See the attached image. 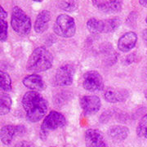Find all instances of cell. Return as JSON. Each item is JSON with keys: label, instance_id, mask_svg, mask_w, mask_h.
<instances>
[{"label": "cell", "instance_id": "ac0fdd59", "mask_svg": "<svg viewBox=\"0 0 147 147\" xmlns=\"http://www.w3.org/2000/svg\"><path fill=\"white\" fill-rule=\"evenodd\" d=\"M12 105V100L10 96L7 94H2L0 96V115L3 116L10 112Z\"/></svg>", "mask_w": 147, "mask_h": 147}, {"label": "cell", "instance_id": "44dd1931", "mask_svg": "<svg viewBox=\"0 0 147 147\" xmlns=\"http://www.w3.org/2000/svg\"><path fill=\"white\" fill-rule=\"evenodd\" d=\"M0 76H1V89L6 92H10L11 90V79L10 75L5 71L1 70Z\"/></svg>", "mask_w": 147, "mask_h": 147}, {"label": "cell", "instance_id": "7a4b0ae2", "mask_svg": "<svg viewBox=\"0 0 147 147\" xmlns=\"http://www.w3.org/2000/svg\"><path fill=\"white\" fill-rule=\"evenodd\" d=\"M53 65V57L45 47L35 48L30 54L26 63V69L30 72H43Z\"/></svg>", "mask_w": 147, "mask_h": 147}, {"label": "cell", "instance_id": "30bf717a", "mask_svg": "<svg viewBox=\"0 0 147 147\" xmlns=\"http://www.w3.org/2000/svg\"><path fill=\"white\" fill-rule=\"evenodd\" d=\"M92 4L97 10L104 13L113 14L120 11L123 0H92Z\"/></svg>", "mask_w": 147, "mask_h": 147}, {"label": "cell", "instance_id": "7402d4cb", "mask_svg": "<svg viewBox=\"0 0 147 147\" xmlns=\"http://www.w3.org/2000/svg\"><path fill=\"white\" fill-rule=\"evenodd\" d=\"M137 135L141 138L147 139V114L142 117L137 125Z\"/></svg>", "mask_w": 147, "mask_h": 147}, {"label": "cell", "instance_id": "d6986e66", "mask_svg": "<svg viewBox=\"0 0 147 147\" xmlns=\"http://www.w3.org/2000/svg\"><path fill=\"white\" fill-rule=\"evenodd\" d=\"M58 7L61 10L72 12L78 8L79 4L77 0H61L59 2Z\"/></svg>", "mask_w": 147, "mask_h": 147}, {"label": "cell", "instance_id": "83f0119b", "mask_svg": "<svg viewBox=\"0 0 147 147\" xmlns=\"http://www.w3.org/2000/svg\"><path fill=\"white\" fill-rule=\"evenodd\" d=\"M32 1H34V2H36V3H41V2H42L43 0H32Z\"/></svg>", "mask_w": 147, "mask_h": 147}, {"label": "cell", "instance_id": "f546056e", "mask_svg": "<svg viewBox=\"0 0 147 147\" xmlns=\"http://www.w3.org/2000/svg\"><path fill=\"white\" fill-rule=\"evenodd\" d=\"M146 24H147V16H146Z\"/></svg>", "mask_w": 147, "mask_h": 147}, {"label": "cell", "instance_id": "6da1fadb", "mask_svg": "<svg viewBox=\"0 0 147 147\" xmlns=\"http://www.w3.org/2000/svg\"><path fill=\"white\" fill-rule=\"evenodd\" d=\"M22 106L27 119L31 123H37L45 117L48 104L38 92L29 91L22 97Z\"/></svg>", "mask_w": 147, "mask_h": 147}, {"label": "cell", "instance_id": "8992f818", "mask_svg": "<svg viewBox=\"0 0 147 147\" xmlns=\"http://www.w3.org/2000/svg\"><path fill=\"white\" fill-rule=\"evenodd\" d=\"M26 128L22 124H7L3 126L0 131V138L3 145H10L16 137L26 134Z\"/></svg>", "mask_w": 147, "mask_h": 147}, {"label": "cell", "instance_id": "8fae6325", "mask_svg": "<svg viewBox=\"0 0 147 147\" xmlns=\"http://www.w3.org/2000/svg\"><path fill=\"white\" fill-rule=\"evenodd\" d=\"M84 141L86 147H108L103 134L98 129H88L84 134Z\"/></svg>", "mask_w": 147, "mask_h": 147}, {"label": "cell", "instance_id": "d4e9b609", "mask_svg": "<svg viewBox=\"0 0 147 147\" xmlns=\"http://www.w3.org/2000/svg\"><path fill=\"white\" fill-rule=\"evenodd\" d=\"M7 11L4 10V8L3 7H0V18H2V19H7Z\"/></svg>", "mask_w": 147, "mask_h": 147}, {"label": "cell", "instance_id": "2e32d148", "mask_svg": "<svg viewBox=\"0 0 147 147\" xmlns=\"http://www.w3.org/2000/svg\"><path fill=\"white\" fill-rule=\"evenodd\" d=\"M129 134V130L123 125H114L108 130V136L112 141L121 142L124 141Z\"/></svg>", "mask_w": 147, "mask_h": 147}, {"label": "cell", "instance_id": "5b68a950", "mask_svg": "<svg viewBox=\"0 0 147 147\" xmlns=\"http://www.w3.org/2000/svg\"><path fill=\"white\" fill-rule=\"evenodd\" d=\"M53 31L57 35L65 38L74 36L76 32L74 19L66 14L59 15L53 25Z\"/></svg>", "mask_w": 147, "mask_h": 147}, {"label": "cell", "instance_id": "e0dca14e", "mask_svg": "<svg viewBox=\"0 0 147 147\" xmlns=\"http://www.w3.org/2000/svg\"><path fill=\"white\" fill-rule=\"evenodd\" d=\"M87 28L88 31L92 34H104L105 22L103 20H99L96 18H91L87 22Z\"/></svg>", "mask_w": 147, "mask_h": 147}, {"label": "cell", "instance_id": "cb8c5ba5", "mask_svg": "<svg viewBox=\"0 0 147 147\" xmlns=\"http://www.w3.org/2000/svg\"><path fill=\"white\" fill-rule=\"evenodd\" d=\"M11 147H34V145L30 142H26V141H22V142L16 143V145H14Z\"/></svg>", "mask_w": 147, "mask_h": 147}, {"label": "cell", "instance_id": "3957f363", "mask_svg": "<svg viewBox=\"0 0 147 147\" xmlns=\"http://www.w3.org/2000/svg\"><path fill=\"white\" fill-rule=\"evenodd\" d=\"M11 26L16 34L28 35L32 28L31 20L24 11L19 7H14L11 11Z\"/></svg>", "mask_w": 147, "mask_h": 147}, {"label": "cell", "instance_id": "7c38bea8", "mask_svg": "<svg viewBox=\"0 0 147 147\" xmlns=\"http://www.w3.org/2000/svg\"><path fill=\"white\" fill-rule=\"evenodd\" d=\"M137 42V35L135 32L129 31L123 34L118 40V48L122 53H128L132 50Z\"/></svg>", "mask_w": 147, "mask_h": 147}, {"label": "cell", "instance_id": "ba28073f", "mask_svg": "<svg viewBox=\"0 0 147 147\" xmlns=\"http://www.w3.org/2000/svg\"><path fill=\"white\" fill-rule=\"evenodd\" d=\"M75 70L71 65H64L57 69L55 74L54 81L55 84L60 87H66L71 85L74 81Z\"/></svg>", "mask_w": 147, "mask_h": 147}, {"label": "cell", "instance_id": "9c48e42d", "mask_svg": "<svg viewBox=\"0 0 147 147\" xmlns=\"http://www.w3.org/2000/svg\"><path fill=\"white\" fill-rule=\"evenodd\" d=\"M80 106L85 115H92L100 110L101 101L100 98L95 95L84 96L80 99Z\"/></svg>", "mask_w": 147, "mask_h": 147}, {"label": "cell", "instance_id": "5bb4252c", "mask_svg": "<svg viewBox=\"0 0 147 147\" xmlns=\"http://www.w3.org/2000/svg\"><path fill=\"white\" fill-rule=\"evenodd\" d=\"M22 84L30 91H36V92L42 91L45 87L42 77L37 74H32L26 76L22 80Z\"/></svg>", "mask_w": 147, "mask_h": 147}, {"label": "cell", "instance_id": "ffe728a7", "mask_svg": "<svg viewBox=\"0 0 147 147\" xmlns=\"http://www.w3.org/2000/svg\"><path fill=\"white\" fill-rule=\"evenodd\" d=\"M105 22V34L113 33L119 29L120 26V20L118 18H111L104 20Z\"/></svg>", "mask_w": 147, "mask_h": 147}, {"label": "cell", "instance_id": "9a60e30c", "mask_svg": "<svg viewBox=\"0 0 147 147\" xmlns=\"http://www.w3.org/2000/svg\"><path fill=\"white\" fill-rule=\"evenodd\" d=\"M50 20H51V12L47 10L41 11L38 14L34 21V29L35 32L38 34H42L43 32L46 31L49 26Z\"/></svg>", "mask_w": 147, "mask_h": 147}, {"label": "cell", "instance_id": "4dcf8cb0", "mask_svg": "<svg viewBox=\"0 0 147 147\" xmlns=\"http://www.w3.org/2000/svg\"><path fill=\"white\" fill-rule=\"evenodd\" d=\"M50 147H55V146H50Z\"/></svg>", "mask_w": 147, "mask_h": 147}, {"label": "cell", "instance_id": "4316f807", "mask_svg": "<svg viewBox=\"0 0 147 147\" xmlns=\"http://www.w3.org/2000/svg\"><path fill=\"white\" fill-rule=\"evenodd\" d=\"M139 3H140V4L143 7H145V8L147 9V0H139Z\"/></svg>", "mask_w": 147, "mask_h": 147}, {"label": "cell", "instance_id": "52a82bcc", "mask_svg": "<svg viewBox=\"0 0 147 147\" xmlns=\"http://www.w3.org/2000/svg\"><path fill=\"white\" fill-rule=\"evenodd\" d=\"M83 87L88 92H99L104 88L103 78L98 71L90 70L84 74Z\"/></svg>", "mask_w": 147, "mask_h": 147}, {"label": "cell", "instance_id": "f1b7e54d", "mask_svg": "<svg viewBox=\"0 0 147 147\" xmlns=\"http://www.w3.org/2000/svg\"><path fill=\"white\" fill-rule=\"evenodd\" d=\"M145 96H146V100H147V92H146V94H145Z\"/></svg>", "mask_w": 147, "mask_h": 147}, {"label": "cell", "instance_id": "277c9868", "mask_svg": "<svg viewBox=\"0 0 147 147\" xmlns=\"http://www.w3.org/2000/svg\"><path fill=\"white\" fill-rule=\"evenodd\" d=\"M65 124H66V119L64 115L56 110L51 111L44 118L41 124V127H40L41 137L43 139L47 138V135L51 131L61 128L65 126Z\"/></svg>", "mask_w": 147, "mask_h": 147}, {"label": "cell", "instance_id": "4fadbf2b", "mask_svg": "<svg viewBox=\"0 0 147 147\" xmlns=\"http://www.w3.org/2000/svg\"><path fill=\"white\" fill-rule=\"evenodd\" d=\"M103 96L107 102L115 104V103L125 101L128 98L129 93L126 89L108 88L107 90H105Z\"/></svg>", "mask_w": 147, "mask_h": 147}, {"label": "cell", "instance_id": "484cf974", "mask_svg": "<svg viewBox=\"0 0 147 147\" xmlns=\"http://www.w3.org/2000/svg\"><path fill=\"white\" fill-rule=\"evenodd\" d=\"M142 39H143V41L147 47V29H146L142 32Z\"/></svg>", "mask_w": 147, "mask_h": 147}, {"label": "cell", "instance_id": "603a6c76", "mask_svg": "<svg viewBox=\"0 0 147 147\" xmlns=\"http://www.w3.org/2000/svg\"><path fill=\"white\" fill-rule=\"evenodd\" d=\"M0 40L1 42H5L7 39V22L6 21V19L0 18Z\"/></svg>", "mask_w": 147, "mask_h": 147}]
</instances>
